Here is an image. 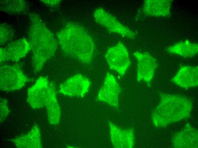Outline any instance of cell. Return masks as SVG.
<instances>
[{"mask_svg": "<svg viewBox=\"0 0 198 148\" xmlns=\"http://www.w3.org/2000/svg\"><path fill=\"white\" fill-rule=\"evenodd\" d=\"M57 36L61 49L65 54L85 63L92 61L94 44L83 28L77 24H69Z\"/></svg>", "mask_w": 198, "mask_h": 148, "instance_id": "obj_1", "label": "cell"}, {"mask_svg": "<svg viewBox=\"0 0 198 148\" xmlns=\"http://www.w3.org/2000/svg\"><path fill=\"white\" fill-rule=\"evenodd\" d=\"M30 17V43L33 53V65L34 72L38 73L46 61L55 54L57 42L37 15H33Z\"/></svg>", "mask_w": 198, "mask_h": 148, "instance_id": "obj_2", "label": "cell"}, {"mask_svg": "<svg viewBox=\"0 0 198 148\" xmlns=\"http://www.w3.org/2000/svg\"><path fill=\"white\" fill-rule=\"evenodd\" d=\"M30 81L18 64L4 65L0 68L1 90L12 91L19 89Z\"/></svg>", "mask_w": 198, "mask_h": 148, "instance_id": "obj_3", "label": "cell"}, {"mask_svg": "<svg viewBox=\"0 0 198 148\" xmlns=\"http://www.w3.org/2000/svg\"><path fill=\"white\" fill-rule=\"evenodd\" d=\"M93 16L95 20L110 32L119 34L122 36L134 38L135 32L121 23L117 18L102 8L96 9Z\"/></svg>", "mask_w": 198, "mask_h": 148, "instance_id": "obj_4", "label": "cell"}, {"mask_svg": "<svg viewBox=\"0 0 198 148\" xmlns=\"http://www.w3.org/2000/svg\"><path fill=\"white\" fill-rule=\"evenodd\" d=\"M105 57L110 68L123 76L131 63L127 50L123 44L119 42L110 48Z\"/></svg>", "mask_w": 198, "mask_h": 148, "instance_id": "obj_5", "label": "cell"}, {"mask_svg": "<svg viewBox=\"0 0 198 148\" xmlns=\"http://www.w3.org/2000/svg\"><path fill=\"white\" fill-rule=\"evenodd\" d=\"M137 62V81L143 80L149 84L152 79L158 64L156 59L147 52L133 53Z\"/></svg>", "mask_w": 198, "mask_h": 148, "instance_id": "obj_6", "label": "cell"}, {"mask_svg": "<svg viewBox=\"0 0 198 148\" xmlns=\"http://www.w3.org/2000/svg\"><path fill=\"white\" fill-rule=\"evenodd\" d=\"M90 83L88 78L78 74L69 78L61 84L59 91L69 96H83L88 91Z\"/></svg>", "mask_w": 198, "mask_h": 148, "instance_id": "obj_7", "label": "cell"}, {"mask_svg": "<svg viewBox=\"0 0 198 148\" xmlns=\"http://www.w3.org/2000/svg\"><path fill=\"white\" fill-rule=\"evenodd\" d=\"M120 91V87L115 77L108 73L104 84L99 92L98 99L117 107L118 104V96Z\"/></svg>", "mask_w": 198, "mask_h": 148, "instance_id": "obj_8", "label": "cell"}, {"mask_svg": "<svg viewBox=\"0 0 198 148\" xmlns=\"http://www.w3.org/2000/svg\"><path fill=\"white\" fill-rule=\"evenodd\" d=\"M31 48L30 43L21 39L0 48V62L10 60L17 61L25 56Z\"/></svg>", "mask_w": 198, "mask_h": 148, "instance_id": "obj_9", "label": "cell"}, {"mask_svg": "<svg viewBox=\"0 0 198 148\" xmlns=\"http://www.w3.org/2000/svg\"><path fill=\"white\" fill-rule=\"evenodd\" d=\"M49 84L47 78L41 76L28 90L27 101L32 107L39 108L44 105Z\"/></svg>", "mask_w": 198, "mask_h": 148, "instance_id": "obj_10", "label": "cell"}, {"mask_svg": "<svg viewBox=\"0 0 198 148\" xmlns=\"http://www.w3.org/2000/svg\"><path fill=\"white\" fill-rule=\"evenodd\" d=\"M197 66H181L172 80L180 87L185 89L198 85Z\"/></svg>", "mask_w": 198, "mask_h": 148, "instance_id": "obj_11", "label": "cell"}, {"mask_svg": "<svg viewBox=\"0 0 198 148\" xmlns=\"http://www.w3.org/2000/svg\"><path fill=\"white\" fill-rule=\"evenodd\" d=\"M172 0H146L144 1L143 11L147 15L155 17H168L171 14Z\"/></svg>", "mask_w": 198, "mask_h": 148, "instance_id": "obj_12", "label": "cell"}, {"mask_svg": "<svg viewBox=\"0 0 198 148\" xmlns=\"http://www.w3.org/2000/svg\"><path fill=\"white\" fill-rule=\"evenodd\" d=\"M112 142L117 148H131L134 144V134L132 130H123L110 123Z\"/></svg>", "mask_w": 198, "mask_h": 148, "instance_id": "obj_13", "label": "cell"}, {"mask_svg": "<svg viewBox=\"0 0 198 148\" xmlns=\"http://www.w3.org/2000/svg\"><path fill=\"white\" fill-rule=\"evenodd\" d=\"M169 53L176 54L184 58H190L198 53V46L196 43L186 40L177 42L166 49Z\"/></svg>", "mask_w": 198, "mask_h": 148, "instance_id": "obj_14", "label": "cell"}]
</instances>
